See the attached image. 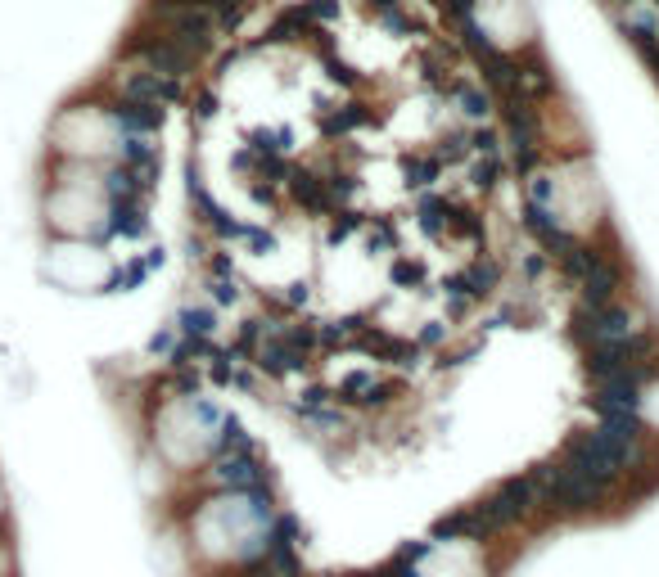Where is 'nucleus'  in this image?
I'll list each match as a JSON object with an SVG mask.
<instances>
[{"instance_id": "f257e3e1", "label": "nucleus", "mask_w": 659, "mask_h": 577, "mask_svg": "<svg viewBox=\"0 0 659 577\" xmlns=\"http://www.w3.org/2000/svg\"><path fill=\"white\" fill-rule=\"evenodd\" d=\"M231 424H235V415H226L217 402H208L195 383H181L154 411V452L176 473H199L217 456Z\"/></svg>"}]
</instances>
